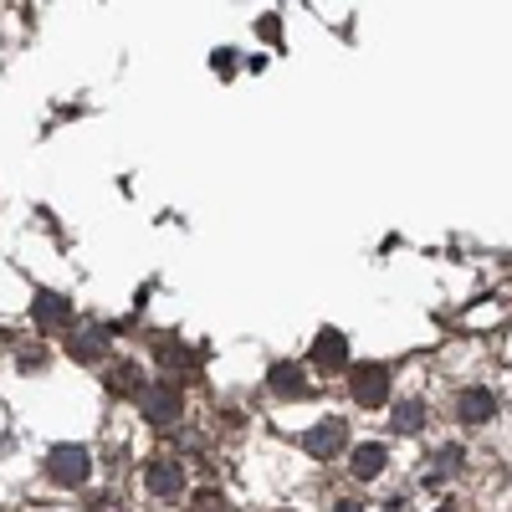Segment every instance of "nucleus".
<instances>
[{
    "label": "nucleus",
    "instance_id": "f8f14e48",
    "mask_svg": "<svg viewBox=\"0 0 512 512\" xmlns=\"http://www.w3.org/2000/svg\"><path fill=\"white\" fill-rule=\"evenodd\" d=\"M108 384H113V390H118V395H139V390H144V374H139L134 364H118Z\"/></svg>",
    "mask_w": 512,
    "mask_h": 512
},
{
    "label": "nucleus",
    "instance_id": "1a4fd4ad",
    "mask_svg": "<svg viewBox=\"0 0 512 512\" xmlns=\"http://www.w3.org/2000/svg\"><path fill=\"white\" fill-rule=\"evenodd\" d=\"M384 466H390V451H384L379 441H369V446L354 451V477H359V482H374Z\"/></svg>",
    "mask_w": 512,
    "mask_h": 512
},
{
    "label": "nucleus",
    "instance_id": "f257e3e1",
    "mask_svg": "<svg viewBox=\"0 0 512 512\" xmlns=\"http://www.w3.org/2000/svg\"><path fill=\"white\" fill-rule=\"evenodd\" d=\"M47 472L62 487H82V482H88V472H93V461H88V451H82V446H52L47 451Z\"/></svg>",
    "mask_w": 512,
    "mask_h": 512
},
{
    "label": "nucleus",
    "instance_id": "9d476101",
    "mask_svg": "<svg viewBox=\"0 0 512 512\" xmlns=\"http://www.w3.org/2000/svg\"><path fill=\"white\" fill-rule=\"evenodd\" d=\"M267 379H272V390H277V395H287V400H292V395H297V400L308 395V379H303V369H297V364H272V374H267Z\"/></svg>",
    "mask_w": 512,
    "mask_h": 512
},
{
    "label": "nucleus",
    "instance_id": "0eeeda50",
    "mask_svg": "<svg viewBox=\"0 0 512 512\" xmlns=\"http://www.w3.org/2000/svg\"><path fill=\"white\" fill-rule=\"evenodd\" d=\"M31 318H36L41 333H47V328H62V323L72 318V303H67L62 292H41L36 303H31Z\"/></svg>",
    "mask_w": 512,
    "mask_h": 512
},
{
    "label": "nucleus",
    "instance_id": "423d86ee",
    "mask_svg": "<svg viewBox=\"0 0 512 512\" xmlns=\"http://www.w3.org/2000/svg\"><path fill=\"white\" fill-rule=\"evenodd\" d=\"M492 415H497V395L482 390V384H472V390H461V395H456V420H466V425H487Z\"/></svg>",
    "mask_w": 512,
    "mask_h": 512
},
{
    "label": "nucleus",
    "instance_id": "4468645a",
    "mask_svg": "<svg viewBox=\"0 0 512 512\" xmlns=\"http://www.w3.org/2000/svg\"><path fill=\"white\" fill-rule=\"evenodd\" d=\"M461 461H466V456H461L456 446H446V451L436 456V472H431V477H436V482H446V477H456V472H461Z\"/></svg>",
    "mask_w": 512,
    "mask_h": 512
},
{
    "label": "nucleus",
    "instance_id": "ddd939ff",
    "mask_svg": "<svg viewBox=\"0 0 512 512\" xmlns=\"http://www.w3.org/2000/svg\"><path fill=\"white\" fill-rule=\"evenodd\" d=\"M103 344H108V333H103V328H93V333H82L77 344H72V354H77V359H98V354H103Z\"/></svg>",
    "mask_w": 512,
    "mask_h": 512
},
{
    "label": "nucleus",
    "instance_id": "f03ea898",
    "mask_svg": "<svg viewBox=\"0 0 512 512\" xmlns=\"http://www.w3.org/2000/svg\"><path fill=\"white\" fill-rule=\"evenodd\" d=\"M349 390H354V400L364 410H379L384 400H390V369L384 364H359L354 379H349Z\"/></svg>",
    "mask_w": 512,
    "mask_h": 512
},
{
    "label": "nucleus",
    "instance_id": "6e6552de",
    "mask_svg": "<svg viewBox=\"0 0 512 512\" xmlns=\"http://www.w3.org/2000/svg\"><path fill=\"white\" fill-rule=\"evenodd\" d=\"M313 364L318 369H344L349 364V338L344 333H318V344H313Z\"/></svg>",
    "mask_w": 512,
    "mask_h": 512
},
{
    "label": "nucleus",
    "instance_id": "7ed1b4c3",
    "mask_svg": "<svg viewBox=\"0 0 512 512\" xmlns=\"http://www.w3.org/2000/svg\"><path fill=\"white\" fill-rule=\"evenodd\" d=\"M144 487H149V497H154V502H175V497L185 492V472H180V461H169V456L149 461Z\"/></svg>",
    "mask_w": 512,
    "mask_h": 512
},
{
    "label": "nucleus",
    "instance_id": "20e7f679",
    "mask_svg": "<svg viewBox=\"0 0 512 512\" xmlns=\"http://www.w3.org/2000/svg\"><path fill=\"white\" fill-rule=\"evenodd\" d=\"M344 446H349V425H344V420H318L313 431L303 436V451L318 456V461H333Z\"/></svg>",
    "mask_w": 512,
    "mask_h": 512
},
{
    "label": "nucleus",
    "instance_id": "9b49d317",
    "mask_svg": "<svg viewBox=\"0 0 512 512\" xmlns=\"http://www.w3.org/2000/svg\"><path fill=\"white\" fill-rule=\"evenodd\" d=\"M395 425H400V431H405V436H415V431H425V405H420V400H405V405L395 410Z\"/></svg>",
    "mask_w": 512,
    "mask_h": 512
},
{
    "label": "nucleus",
    "instance_id": "39448f33",
    "mask_svg": "<svg viewBox=\"0 0 512 512\" xmlns=\"http://www.w3.org/2000/svg\"><path fill=\"white\" fill-rule=\"evenodd\" d=\"M139 405H144V415L154 420V425H169L180 415V395H175V384H144L139 390Z\"/></svg>",
    "mask_w": 512,
    "mask_h": 512
}]
</instances>
